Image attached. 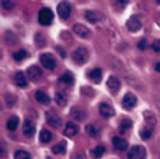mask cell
<instances>
[{"instance_id":"obj_22","label":"cell","mask_w":160,"mask_h":159,"mask_svg":"<svg viewBox=\"0 0 160 159\" xmlns=\"http://www.w3.org/2000/svg\"><path fill=\"white\" fill-rule=\"evenodd\" d=\"M16 83L20 87H25L27 86V76L24 72H17L16 73Z\"/></svg>"},{"instance_id":"obj_7","label":"cell","mask_w":160,"mask_h":159,"mask_svg":"<svg viewBox=\"0 0 160 159\" xmlns=\"http://www.w3.org/2000/svg\"><path fill=\"white\" fill-rule=\"evenodd\" d=\"M47 123L53 128H61L62 127V118L55 113H47Z\"/></svg>"},{"instance_id":"obj_18","label":"cell","mask_w":160,"mask_h":159,"mask_svg":"<svg viewBox=\"0 0 160 159\" xmlns=\"http://www.w3.org/2000/svg\"><path fill=\"white\" fill-rule=\"evenodd\" d=\"M55 101H56V104H59L61 107H65L68 104V96H66V93H63V92L55 93Z\"/></svg>"},{"instance_id":"obj_36","label":"cell","mask_w":160,"mask_h":159,"mask_svg":"<svg viewBox=\"0 0 160 159\" xmlns=\"http://www.w3.org/2000/svg\"><path fill=\"white\" fill-rule=\"evenodd\" d=\"M138 48L139 49H146V39H141V41L138 42Z\"/></svg>"},{"instance_id":"obj_40","label":"cell","mask_w":160,"mask_h":159,"mask_svg":"<svg viewBox=\"0 0 160 159\" xmlns=\"http://www.w3.org/2000/svg\"><path fill=\"white\" fill-rule=\"evenodd\" d=\"M47 159H52V158H47Z\"/></svg>"},{"instance_id":"obj_15","label":"cell","mask_w":160,"mask_h":159,"mask_svg":"<svg viewBox=\"0 0 160 159\" xmlns=\"http://www.w3.org/2000/svg\"><path fill=\"white\" fill-rule=\"evenodd\" d=\"M84 17L88 20L90 23H98V21H101L102 20V14L101 13H98V11H91V10H87L84 13Z\"/></svg>"},{"instance_id":"obj_9","label":"cell","mask_w":160,"mask_h":159,"mask_svg":"<svg viewBox=\"0 0 160 159\" xmlns=\"http://www.w3.org/2000/svg\"><path fill=\"white\" fill-rule=\"evenodd\" d=\"M27 76H28V80H38V79L42 76L41 68H39V66H35V65L30 66V68L27 69Z\"/></svg>"},{"instance_id":"obj_32","label":"cell","mask_w":160,"mask_h":159,"mask_svg":"<svg viewBox=\"0 0 160 159\" xmlns=\"http://www.w3.org/2000/svg\"><path fill=\"white\" fill-rule=\"evenodd\" d=\"M14 159H31V155L25 151H17L14 154Z\"/></svg>"},{"instance_id":"obj_28","label":"cell","mask_w":160,"mask_h":159,"mask_svg":"<svg viewBox=\"0 0 160 159\" xmlns=\"http://www.w3.org/2000/svg\"><path fill=\"white\" fill-rule=\"evenodd\" d=\"M73 75L72 73H69V72H66V73H63V75L59 78V82H62V83H66V85H70V83H73Z\"/></svg>"},{"instance_id":"obj_38","label":"cell","mask_w":160,"mask_h":159,"mask_svg":"<svg viewBox=\"0 0 160 159\" xmlns=\"http://www.w3.org/2000/svg\"><path fill=\"white\" fill-rule=\"evenodd\" d=\"M156 23L160 25V13H158V16H156Z\"/></svg>"},{"instance_id":"obj_24","label":"cell","mask_w":160,"mask_h":159,"mask_svg":"<svg viewBox=\"0 0 160 159\" xmlns=\"http://www.w3.org/2000/svg\"><path fill=\"white\" fill-rule=\"evenodd\" d=\"M51 140H52V134H51L48 130H42V131L39 132V141H41V142L48 144Z\"/></svg>"},{"instance_id":"obj_20","label":"cell","mask_w":160,"mask_h":159,"mask_svg":"<svg viewBox=\"0 0 160 159\" xmlns=\"http://www.w3.org/2000/svg\"><path fill=\"white\" fill-rule=\"evenodd\" d=\"M143 118H145V121H146V124L149 127H153V126H156V117H155V114H153L152 111H143Z\"/></svg>"},{"instance_id":"obj_3","label":"cell","mask_w":160,"mask_h":159,"mask_svg":"<svg viewBox=\"0 0 160 159\" xmlns=\"http://www.w3.org/2000/svg\"><path fill=\"white\" fill-rule=\"evenodd\" d=\"M128 159H146V149L141 145H133L129 149Z\"/></svg>"},{"instance_id":"obj_29","label":"cell","mask_w":160,"mask_h":159,"mask_svg":"<svg viewBox=\"0 0 160 159\" xmlns=\"http://www.w3.org/2000/svg\"><path fill=\"white\" fill-rule=\"evenodd\" d=\"M141 137L143 138V140H149L150 137H152V134H153V130H152V127H145V128H142L141 130Z\"/></svg>"},{"instance_id":"obj_12","label":"cell","mask_w":160,"mask_h":159,"mask_svg":"<svg viewBox=\"0 0 160 159\" xmlns=\"http://www.w3.org/2000/svg\"><path fill=\"white\" fill-rule=\"evenodd\" d=\"M22 134L25 135V137H34V134H35V126H34V123L31 120H25L24 121V126H22Z\"/></svg>"},{"instance_id":"obj_25","label":"cell","mask_w":160,"mask_h":159,"mask_svg":"<svg viewBox=\"0 0 160 159\" xmlns=\"http://www.w3.org/2000/svg\"><path fill=\"white\" fill-rule=\"evenodd\" d=\"M86 132H87V135H90V137H93V138L98 137V134H100L98 128H97L96 126H93V124H88V126H86Z\"/></svg>"},{"instance_id":"obj_5","label":"cell","mask_w":160,"mask_h":159,"mask_svg":"<svg viewBox=\"0 0 160 159\" xmlns=\"http://www.w3.org/2000/svg\"><path fill=\"white\" fill-rule=\"evenodd\" d=\"M136 104H138V99H136V96L133 93H127L124 96V99H122V106L127 110H132Z\"/></svg>"},{"instance_id":"obj_39","label":"cell","mask_w":160,"mask_h":159,"mask_svg":"<svg viewBox=\"0 0 160 159\" xmlns=\"http://www.w3.org/2000/svg\"><path fill=\"white\" fill-rule=\"evenodd\" d=\"M156 70H158V72L160 73V62H159V64H158V65H156Z\"/></svg>"},{"instance_id":"obj_34","label":"cell","mask_w":160,"mask_h":159,"mask_svg":"<svg viewBox=\"0 0 160 159\" xmlns=\"http://www.w3.org/2000/svg\"><path fill=\"white\" fill-rule=\"evenodd\" d=\"M35 44L38 45V47H44L45 45V38L42 34H37L35 35Z\"/></svg>"},{"instance_id":"obj_27","label":"cell","mask_w":160,"mask_h":159,"mask_svg":"<svg viewBox=\"0 0 160 159\" xmlns=\"http://www.w3.org/2000/svg\"><path fill=\"white\" fill-rule=\"evenodd\" d=\"M131 127H132V121L128 120V118H125V120H122L121 123H119V131H121V132H127Z\"/></svg>"},{"instance_id":"obj_13","label":"cell","mask_w":160,"mask_h":159,"mask_svg":"<svg viewBox=\"0 0 160 159\" xmlns=\"http://www.w3.org/2000/svg\"><path fill=\"white\" fill-rule=\"evenodd\" d=\"M73 33L78 34V35L82 37V38H88V37H90V30H88L86 25L79 24V23L73 25Z\"/></svg>"},{"instance_id":"obj_23","label":"cell","mask_w":160,"mask_h":159,"mask_svg":"<svg viewBox=\"0 0 160 159\" xmlns=\"http://www.w3.org/2000/svg\"><path fill=\"white\" fill-rule=\"evenodd\" d=\"M52 152L55 155H63L65 152H66V144H65V142H59V144H56V145H53Z\"/></svg>"},{"instance_id":"obj_6","label":"cell","mask_w":160,"mask_h":159,"mask_svg":"<svg viewBox=\"0 0 160 159\" xmlns=\"http://www.w3.org/2000/svg\"><path fill=\"white\" fill-rule=\"evenodd\" d=\"M70 11H72V7L68 2H62L58 4V14L62 20H68L70 16Z\"/></svg>"},{"instance_id":"obj_17","label":"cell","mask_w":160,"mask_h":159,"mask_svg":"<svg viewBox=\"0 0 160 159\" xmlns=\"http://www.w3.org/2000/svg\"><path fill=\"white\" fill-rule=\"evenodd\" d=\"M88 78L91 79L93 82H96V83H100L102 79V72L100 68H96V69H91L90 72H88Z\"/></svg>"},{"instance_id":"obj_14","label":"cell","mask_w":160,"mask_h":159,"mask_svg":"<svg viewBox=\"0 0 160 159\" xmlns=\"http://www.w3.org/2000/svg\"><path fill=\"white\" fill-rule=\"evenodd\" d=\"M107 87L112 93H115V92H118L119 87H121V82H119V79L115 78V76H110V78L107 79Z\"/></svg>"},{"instance_id":"obj_4","label":"cell","mask_w":160,"mask_h":159,"mask_svg":"<svg viewBox=\"0 0 160 159\" xmlns=\"http://www.w3.org/2000/svg\"><path fill=\"white\" fill-rule=\"evenodd\" d=\"M39 61H41L42 66H44L45 69L52 70V69H55V66H56V61L51 54H42V55L39 56Z\"/></svg>"},{"instance_id":"obj_30","label":"cell","mask_w":160,"mask_h":159,"mask_svg":"<svg viewBox=\"0 0 160 159\" xmlns=\"http://www.w3.org/2000/svg\"><path fill=\"white\" fill-rule=\"evenodd\" d=\"M27 56H28V54H27V51H24V49H20L13 54V58L16 59V61H22V59H25Z\"/></svg>"},{"instance_id":"obj_1","label":"cell","mask_w":160,"mask_h":159,"mask_svg":"<svg viewBox=\"0 0 160 159\" xmlns=\"http://www.w3.org/2000/svg\"><path fill=\"white\" fill-rule=\"evenodd\" d=\"M87 59H88V51H87V48L79 47V48H76V49L73 51V61H75L78 65L86 64V62H87Z\"/></svg>"},{"instance_id":"obj_19","label":"cell","mask_w":160,"mask_h":159,"mask_svg":"<svg viewBox=\"0 0 160 159\" xmlns=\"http://www.w3.org/2000/svg\"><path fill=\"white\" fill-rule=\"evenodd\" d=\"M35 99L39 101L41 104H49L51 103V97L47 95V93H44L42 90H38V92L35 93Z\"/></svg>"},{"instance_id":"obj_31","label":"cell","mask_w":160,"mask_h":159,"mask_svg":"<svg viewBox=\"0 0 160 159\" xmlns=\"http://www.w3.org/2000/svg\"><path fill=\"white\" fill-rule=\"evenodd\" d=\"M17 126H18V117H11L10 120L7 121V128L10 130V131H14V130L17 128Z\"/></svg>"},{"instance_id":"obj_37","label":"cell","mask_w":160,"mask_h":159,"mask_svg":"<svg viewBox=\"0 0 160 159\" xmlns=\"http://www.w3.org/2000/svg\"><path fill=\"white\" fill-rule=\"evenodd\" d=\"M56 51H58V52H59V55H61L62 58H65V56H66V52H65V51L62 49L61 47H56Z\"/></svg>"},{"instance_id":"obj_10","label":"cell","mask_w":160,"mask_h":159,"mask_svg":"<svg viewBox=\"0 0 160 159\" xmlns=\"http://www.w3.org/2000/svg\"><path fill=\"white\" fill-rule=\"evenodd\" d=\"M141 27H142V23H141V20H139L136 16H132L127 21V28L129 31H132V33H136V31H139V30H141Z\"/></svg>"},{"instance_id":"obj_11","label":"cell","mask_w":160,"mask_h":159,"mask_svg":"<svg viewBox=\"0 0 160 159\" xmlns=\"http://www.w3.org/2000/svg\"><path fill=\"white\" fill-rule=\"evenodd\" d=\"M98 111H100V114L105 118H110L114 115V109L110 103H101L98 107Z\"/></svg>"},{"instance_id":"obj_26","label":"cell","mask_w":160,"mask_h":159,"mask_svg":"<svg viewBox=\"0 0 160 159\" xmlns=\"http://www.w3.org/2000/svg\"><path fill=\"white\" fill-rule=\"evenodd\" d=\"M104 152H105V148H104V146L100 145V146H96V148L91 149L90 154H91V156H93V158L98 159V158H101L102 155H104Z\"/></svg>"},{"instance_id":"obj_2","label":"cell","mask_w":160,"mask_h":159,"mask_svg":"<svg viewBox=\"0 0 160 159\" xmlns=\"http://www.w3.org/2000/svg\"><path fill=\"white\" fill-rule=\"evenodd\" d=\"M38 21L41 25H49L53 21V13L51 8L48 7H44L39 10V14H38Z\"/></svg>"},{"instance_id":"obj_33","label":"cell","mask_w":160,"mask_h":159,"mask_svg":"<svg viewBox=\"0 0 160 159\" xmlns=\"http://www.w3.org/2000/svg\"><path fill=\"white\" fill-rule=\"evenodd\" d=\"M2 7L6 10H11V8L16 7V2H10V0H3L2 2Z\"/></svg>"},{"instance_id":"obj_8","label":"cell","mask_w":160,"mask_h":159,"mask_svg":"<svg viewBox=\"0 0 160 159\" xmlns=\"http://www.w3.org/2000/svg\"><path fill=\"white\" fill-rule=\"evenodd\" d=\"M78 132H79V126H78V124L72 123V121L66 123V127H65V130H63V135H65V137L73 138L75 135H78Z\"/></svg>"},{"instance_id":"obj_16","label":"cell","mask_w":160,"mask_h":159,"mask_svg":"<svg viewBox=\"0 0 160 159\" xmlns=\"http://www.w3.org/2000/svg\"><path fill=\"white\" fill-rule=\"evenodd\" d=\"M112 145H114V148L118 149V151H125V149L128 148L127 140H124V138H121V137H114L112 138Z\"/></svg>"},{"instance_id":"obj_35","label":"cell","mask_w":160,"mask_h":159,"mask_svg":"<svg viewBox=\"0 0 160 159\" xmlns=\"http://www.w3.org/2000/svg\"><path fill=\"white\" fill-rule=\"evenodd\" d=\"M152 49L155 51V52H160V39H155V41L152 42Z\"/></svg>"},{"instance_id":"obj_21","label":"cell","mask_w":160,"mask_h":159,"mask_svg":"<svg viewBox=\"0 0 160 159\" xmlns=\"http://www.w3.org/2000/svg\"><path fill=\"white\" fill-rule=\"evenodd\" d=\"M70 114H72V117L75 118V120H78V121L84 120V117H86V113L82 111L79 107H73V109L70 110Z\"/></svg>"}]
</instances>
